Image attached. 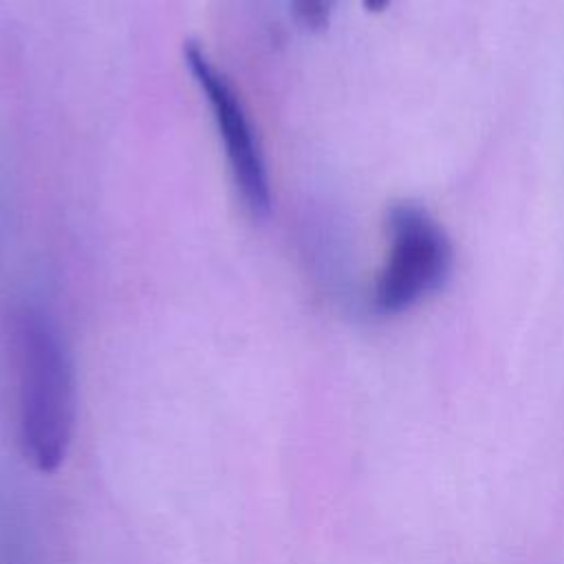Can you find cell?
Returning a JSON list of instances; mask_svg holds the SVG:
<instances>
[{"label": "cell", "instance_id": "1", "mask_svg": "<svg viewBox=\"0 0 564 564\" xmlns=\"http://www.w3.org/2000/svg\"><path fill=\"white\" fill-rule=\"evenodd\" d=\"M15 412L22 456L55 471L75 432V375L57 326L40 311H24L15 328Z\"/></svg>", "mask_w": 564, "mask_h": 564}, {"label": "cell", "instance_id": "2", "mask_svg": "<svg viewBox=\"0 0 564 564\" xmlns=\"http://www.w3.org/2000/svg\"><path fill=\"white\" fill-rule=\"evenodd\" d=\"M388 256L379 271L372 304L383 315L412 308L438 293L454 267V247L445 229L414 200H399L386 212Z\"/></svg>", "mask_w": 564, "mask_h": 564}, {"label": "cell", "instance_id": "3", "mask_svg": "<svg viewBox=\"0 0 564 564\" xmlns=\"http://www.w3.org/2000/svg\"><path fill=\"white\" fill-rule=\"evenodd\" d=\"M183 55L194 82L200 86L212 108L214 123L223 137L225 154L245 205L253 216H264L271 207L269 174L256 132L236 88L196 42H187Z\"/></svg>", "mask_w": 564, "mask_h": 564}, {"label": "cell", "instance_id": "4", "mask_svg": "<svg viewBox=\"0 0 564 564\" xmlns=\"http://www.w3.org/2000/svg\"><path fill=\"white\" fill-rule=\"evenodd\" d=\"M0 564H35L24 513L4 491H0Z\"/></svg>", "mask_w": 564, "mask_h": 564}, {"label": "cell", "instance_id": "5", "mask_svg": "<svg viewBox=\"0 0 564 564\" xmlns=\"http://www.w3.org/2000/svg\"><path fill=\"white\" fill-rule=\"evenodd\" d=\"M337 0H291V11L300 26L319 33L326 31Z\"/></svg>", "mask_w": 564, "mask_h": 564}, {"label": "cell", "instance_id": "6", "mask_svg": "<svg viewBox=\"0 0 564 564\" xmlns=\"http://www.w3.org/2000/svg\"><path fill=\"white\" fill-rule=\"evenodd\" d=\"M361 2H364V7H366L368 11H375V13H377V11H383L392 0H361Z\"/></svg>", "mask_w": 564, "mask_h": 564}]
</instances>
